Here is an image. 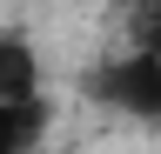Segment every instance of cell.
<instances>
[{
  "instance_id": "obj_1",
  "label": "cell",
  "mask_w": 161,
  "mask_h": 154,
  "mask_svg": "<svg viewBox=\"0 0 161 154\" xmlns=\"http://www.w3.org/2000/svg\"><path fill=\"white\" fill-rule=\"evenodd\" d=\"M80 94H87L101 114H114V121L161 127V54H148V47H121V54H108V61L87 67Z\"/></svg>"
},
{
  "instance_id": "obj_2",
  "label": "cell",
  "mask_w": 161,
  "mask_h": 154,
  "mask_svg": "<svg viewBox=\"0 0 161 154\" xmlns=\"http://www.w3.org/2000/svg\"><path fill=\"white\" fill-rule=\"evenodd\" d=\"M47 94V61L27 34H0V107H27Z\"/></svg>"
},
{
  "instance_id": "obj_3",
  "label": "cell",
  "mask_w": 161,
  "mask_h": 154,
  "mask_svg": "<svg viewBox=\"0 0 161 154\" xmlns=\"http://www.w3.org/2000/svg\"><path fill=\"white\" fill-rule=\"evenodd\" d=\"M54 127V94H40L27 107H0V154H40Z\"/></svg>"
},
{
  "instance_id": "obj_4",
  "label": "cell",
  "mask_w": 161,
  "mask_h": 154,
  "mask_svg": "<svg viewBox=\"0 0 161 154\" xmlns=\"http://www.w3.org/2000/svg\"><path fill=\"white\" fill-rule=\"evenodd\" d=\"M121 20H128V47L161 54V0H128V7H121Z\"/></svg>"
},
{
  "instance_id": "obj_5",
  "label": "cell",
  "mask_w": 161,
  "mask_h": 154,
  "mask_svg": "<svg viewBox=\"0 0 161 154\" xmlns=\"http://www.w3.org/2000/svg\"><path fill=\"white\" fill-rule=\"evenodd\" d=\"M108 7H128V0H108Z\"/></svg>"
}]
</instances>
